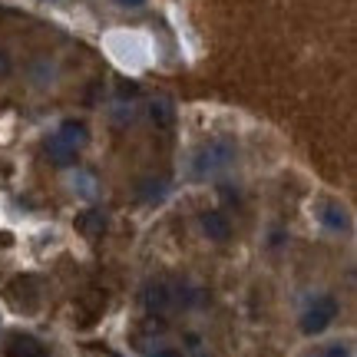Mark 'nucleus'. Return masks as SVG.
<instances>
[{"label":"nucleus","instance_id":"f257e3e1","mask_svg":"<svg viewBox=\"0 0 357 357\" xmlns=\"http://www.w3.org/2000/svg\"><path fill=\"white\" fill-rule=\"evenodd\" d=\"M139 301L149 314H166L176 307H182V311L192 307L195 301H202V294L195 291L189 281H146Z\"/></svg>","mask_w":357,"mask_h":357},{"label":"nucleus","instance_id":"f03ea898","mask_svg":"<svg viewBox=\"0 0 357 357\" xmlns=\"http://www.w3.org/2000/svg\"><path fill=\"white\" fill-rule=\"evenodd\" d=\"M235 159H238V149H235V142L229 139H212L208 146H202L195 159H192V172L202 178V176H212V172H222V169L235 166Z\"/></svg>","mask_w":357,"mask_h":357},{"label":"nucleus","instance_id":"7ed1b4c3","mask_svg":"<svg viewBox=\"0 0 357 357\" xmlns=\"http://www.w3.org/2000/svg\"><path fill=\"white\" fill-rule=\"evenodd\" d=\"M334 318H337V298H334V294H321V298H314V301L305 307V314H301V331L321 334Z\"/></svg>","mask_w":357,"mask_h":357},{"label":"nucleus","instance_id":"20e7f679","mask_svg":"<svg viewBox=\"0 0 357 357\" xmlns=\"http://www.w3.org/2000/svg\"><path fill=\"white\" fill-rule=\"evenodd\" d=\"M7 357H47V344L33 334H10V341L3 347Z\"/></svg>","mask_w":357,"mask_h":357},{"label":"nucleus","instance_id":"39448f33","mask_svg":"<svg viewBox=\"0 0 357 357\" xmlns=\"http://www.w3.org/2000/svg\"><path fill=\"white\" fill-rule=\"evenodd\" d=\"M318 218H321V225L328 231H334V235L351 231V215H347V208L341 202H324L318 208Z\"/></svg>","mask_w":357,"mask_h":357},{"label":"nucleus","instance_id":"423d86ee","mask_svg":"<svg viewBox=\"0 0 357 357\" xmlns=\"http://www.w3.org/2000/svg\"><path fill=\"white\" fill-rule=\"evenodd\" d=\"M199 222H202V231H205V238H208V242H229L231 238L229 215H222V212H205Z\"/></svg>","mask_w":357,"mask_h":357},{"label":"nucleus","instance_id":"0eeeda50","mask_svg":"<svg viewBox=\"0 0 357 357\" xmlns=\"http://www.w3.org/2000/svg\"><path fill=\"white\" fill-rule=\"evenodd\" d=\"M37 298H40V291H37V281L33 278H17L10 284V301H17L20 311H33Z\"/></svg>","mask_w":357,"mask_h":357},{"label":"nucleus","instance_id":"6e6552de","mask_svg":"<svg viewBox=\"0 0 357 357\" xmlns=\"http://www.w3.org/2000/svg\"><path fill=\"white\" fill-rule=\"evenodd\" d=\"M56 139L66 142L70 149H79V146L89 142V129H86V123H79V119H63L60 129H56Z\"/></svg>","mask_w":357,"mask_h":357},{"label":"nucleus","instance_id":"1a4fd4ad","mask_svg":"<svg viewBox=\"0 0 357 357\" xmlns=\"http://www.w3.org/2000/svg\"><path fill=\"white\" fill-rule=\"evenodd\" d=\"M73 225H77V231L83 238H96V235H102V229H106V218H102L100 208H83Z\"/></svg>","mask_w":357,"mask_h":357},{"label":"nucleus","instance_id":"9d476101","mask_svg":"<svg viewBox=\"0 0 357 357\" xmlns=\"http://www.w3.org/2000/svg\"><path fill=\"white\" fill-rule=\"evenodd\" d=\"M149 119H153L155 129H172V123H176V106H172V100H169V96H155V100L149 102Z\"/></svg>","mask_w":357,"mask_h":357},{"label":"nucleus","instance_id":"9b49d317","mask_svg":"<svg viewBox=\"0 0 357 357\" xmlns=\"http://www.w3.org/2000/svg\"><path fill=\"white\" fill-rule=\"evenodd\" d=\"M166 192H169L166 178L146 176L139 185H136V199H139V202H159V199H166Z\"/></svg>","mask_w":357,"mask_h":357},{"label":"nucleus","instance_id":"f8f14e48","mask_svg":"<svg viewBox=\"0 0 357 357\" xmlns=\"http://www.w3.org/2000/svg\"><path fill=\"white\" fill-rule=\"evenodd\" d=\"M77 153H79V149H70V146H66V142H60L56 136L47 142V159H50L53 166H60V169L73 166V162H77Z\"/></svg>","mask_w":357,"mask_h":357},{"label":"nucleus","instance_id":"ddd939ff","mask_svg":"<svg viewBox=\"0 0 357 357\" xmlns=\"http://www.w3.org/2000/svg\"><path fill=\"white\" fill-rule=\"evenodd\" d=\"M314 357H351V347L347 344H341V341H337V344H328V347H321L318 354Z\"/></svg>","mask_w":357,"mask_h":357},{"label":"nucleus","instance_id":"4468645a","mask_svg":"<svg viewBox=\"0 0 357 357\" xmlns=\"http://www.w3.org/2000/svg\"><path fill=\"white\" fill-rule=\"evenodd\" d=\"M189 357H212V354H208V351H205L202 344H199V337H195V334H192V337H189Z\"/></svg>","mask_w":357,"mask_h":357},{"label":"nucleus","instance_id":"2eb2a0df","mask_svg":"<svg viewBox=\"0 0 357 357\" xmlns=\"http://www.w3.org/2000/svg\"><path fill=\"white\" fill-rule=\"evenodd\" d=\"M116 7H123V10H142L146 7V0H113Z\"/></svg>","mask_w":357,"mask_h":357},{"label":"nucleus","instance_id":"dca6fc26","mask_svg":"<svg viewBox=\"0 0 357 357\" xmlns=\"http://www.w3.org/2000/svg\"><path fill=\"white\" fill-rule=\"evenodd\" d=\"M7 77H10V56L0 50V79H7Z\"/></svg>","mask_w":357,"mask_h":357},{"label":"nucleus","instance_id":"f3484780","mask_svg":"<svg viewBox=\"0 0 357 357\" xmlns=\"http://www.w3.org/2000/svg\"><path fill=\"white\" fill-rule=\"evenodd\" d=\"M149 357H182V354H178L176 347H159V351H153Z\"/></svg>","mask_w":357,"mask_h":357}]
</instances>
